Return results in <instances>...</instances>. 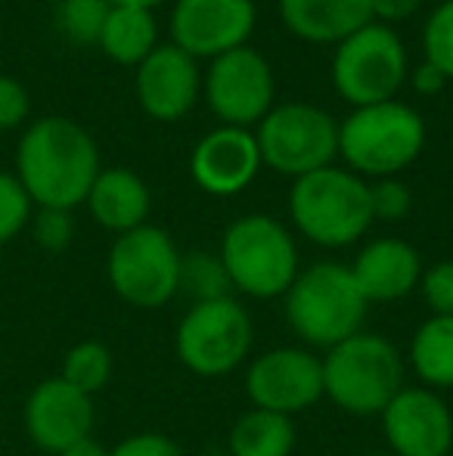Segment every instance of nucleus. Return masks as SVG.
<instances>
[{
  "label": "nucleus",
  "instance_id": "1",
  "mask_svg": "<svg viewBox=\"0 0 453 456\" xmlns=\"http://www.w3.org/2000/svg\"><path fill=\"white\" fill-rule=\"evenodd\" d=\"M100 175V150L72 118H37L16 146V177L35 208L75 211Z\"/></svg>",
  "mask_w": 453,
  "mask_h": 456
},
{
  "label": "nucleus",
  "instance_id": "2",
  "mask_svg": "<svg viewBox=\"0 0 453 456\" xmlns=\"http://www.w3.org/2000/svg\"><path fill=\"white\" fill-rule=\"evenodd\" d=\"M289 330L308 348H336L344 338L357 336L367 320V298L357 289L348 265L320 261L298 271L295 282L283 295Z\"/></svg>",
  "mask_w": 453,
  "mask_h": 456
},
{
  "label": "nucleus",
  "instance_id": "3",
  "mask_svg": "<svg viewBox=\"0 0 453 456\" xmlns=\"http://www.w3.org/2000/svg\"><path fill=\"white\" fill-rule=\"evenodd\" d=\"M425 146V121L400 100L360 106L339 125V156L357 177H398Z\"/></svg>",
  "mask_w": 453,
  "mask_h": 456
},
{
  "label": "nucleus",
  "instance_id": "4",
  "mask_svg": "<svg viewBox=\"0 0 453 456\" xmlns=\"http://www.w3.org/2000/svg\"><path fill=\"white\" fill-rule=\"evenodd\" d=\"M289 217L295 230L323 248H344L373 227L369 183L348 168H320L292 181Z\"/></svg>",
  "mask_w": 453,
  "mask_h": 456
},
{
  "label": "nucleus",
  "instance_id": "5",
  "mask_svg": "<svg viewBox=\"0 0 453 456\" xmlns=\"http://www.w3.org/2000/svg\"><path fill=\"white\" fill-rule=\"evenodd\" d=\"M323 397L351 416H382L404 388V357L388 338L357 332L320 357Z\"/></svg>",
  "mask_w": 453,
  "mask_h": 456
},
{
  "label": "nucleus",
  "instance_id": "6",
  "mask_svg": "<svg viewBox=\"0 0 453 456\" xmlns=\"http://www.w3.org/2000/svg\"><path fill=\"white\" fill-rule=\"evenodd\" d=\"M233 292L248 298H283L298 276V246L271 215H242L224 230L218 248Z\"/></svg>",
  "mask_w": 453,
  "mask_h": 456
},
{
  "label": "nucleus",
  "instance_id": "7",
  "mask_svg": "<svg viewBox=\"0 0 453 456\" xmlns=\"http://www.w3.org/2000/svg\"><path fill=\"white\" fill-rule=\"evenodd\" d=\"M181 248L168 230L143 224L131 233L115 236L106 258V280L125 305L156 311L181 292Z\"/></svg>",
  "mask_w": 453,
  "mask_h": 456
},
{
  "label": "nucleus",
  "instance_id": "8",
  "mask_svg": "<svg viewBox=\"0 0 453 456\" xmlns=\"http://www.w3.org/2000/svg\"><path fill=\"white\" fill-rule=\"evenodd\" d=\"M261 165L292 181L329 168L339 156V125L314 102H283L258 121Z\"/></svg>",
  "mask_w": 453,
  "mask_h": 456
},
{
  "label": "nucleus",
  "instance_id": "9",
  "mask_svg": "<svg viewBox=\"0 0 453 456\" xmlns=\"http://www.w3.org/2000/svg\"><path fill=\"white\" fill-rule=\"evenodd\" d=\"M407 47L392 25L369 22L336 44L329 78L344 102L354 109L398 100L407 85Z\"/></svg>",
  "mask_w": 453,
  "mask_h": 456
},
{
  "label": "nucleus",
  "instance_id": "10",
  "mask_svg": "<svg viewBox=\"0 0 453 456\" xmlns=\"http://www.w3.org/2000/svg\"><path fill=\"white\" fill-rule=\"evenodd\" d=\"M252 342V317L230 295V298L190 305V311L177 323L174 354L196 376L218 379L246 363Z\"/></svg>",
  "mask_w": 453,
  "mask_h": 456
},
{
  "label": "nucleus",
  "instance_id": "11",
  "mask_svg": "<svg viewBox=\"0 0 453 456\" xmlns=\"http://www.w3.org/2000/svg\"><path fill=\"white\" fill-rule=\"evenodd\" d=\"M202 91L221 125L252 131L273 109L277 81L267 56L246 44L212 60L208 75L202 78Z\"/></svg>",
  "mask_w": 453,
  "mask_h": 456
},
{
  "label": "nucleus",
  "instance_id": "12",
  "mask_svg": "<svg viewBox=\"0 0 453 456\" xmlns=\"http://www.w3.org/2000/svg\"><path fill=\"white\" fill-rule=\"evenodd\" d=\"M252 407L295 416L323 397V363L311 348H271L246 370Z\"/></svg>",
  "mask_w": 453,
  "mask_h": 456
},
{
  "label": "nucleus",
  "instance_id": "13",
  "mask_svg": "<svg viewBox=\"0 0 453 456\" xmlns=\"http://www.w3.org/2000/svg\"><path fill=\"white\" fill-rule=\"evenodd\" d=\"M258 22L252 0H174L171 6V44L193 60H218L246 47Z\"/></svg>",
  "mask_w": 453,
  "mask_h": 456
},
{
  "label": "nucleus",
  "instance_id": "14",
  "mask_svg": "<svg viewBox=\"0 0 453 456\" xmlns=\"http://www.w3.org/2000/svg\"><path fill=\"white\" fill-rule=\"evenodd\" d=\"M382 432L394 456H450L453 413L438 391L404 385L382 410Z\"/></svg>",
  "mask_w": 453,
  "mask_h": 456
},
{
  "label": "nucleus",
  "instance_id": "15",
  "mask_svg": "<svg viewBox=\"0 0 453 456\" xmlns=\"http://www.w3.org/2000/svg\"><path fill=\"white\" fill-rule=\"evenodd\" d=\"M93 397L72 388L66 379L50 376L31 388L22 407V422L31 444L44 453L60 456L75 441L93 432Z\"/></svg>",
  "mask_w": 453,
  "mask_h": 456
},
{
  "label": "nucleus",
  "instance_id": "16",
  "mask_svg": "<svg viewBox=\"0 0 453 456\" xmlns=\"http://www.w3.org/2000/svg\"><path fill=\"white\" fill-rule=\"evenodd\" d=\"M133 94L150 118L171 121L183 118L202 94L199 62L174 44H158L137 69H133Z\"/></svg>",
  "mask_w": 453,
  "mask_h": 456
},
{
  "label": "nucleus",
  "instance_id": "17",
  "mask_svg": "<svg viewBox=\"0 0 453 456\" xmlns=\"http://www.w3.org/2000/svg\"><path fill=\"white\" fill-rule=\"evenodd\" d=\"M261 168L264 165H261L258 140L255 131L246 127H214L193 146V156H190L193 183L218 199L248 190Z\"/></svg>",
  "mask_w": 453,
  "mask_h": 456
},
{
  "label": "nucleus",
  "instance_id": "18",
  "mask_svg": "<svg viewBox=\"0 0 453 456\" xmlns=\"http://www.w3.org/2000/svg\"><path fill=\"white\" fill-rule=\"evenodd\" d=\"M423 258L407 240L398 236H379L357 252L351 276L367 298V305H394L407 298L423 280Z\"/></svg>",
  "mask_w": 453,
  "mask_h": 456
},
{
  "label": "nucleus",
  "instance_id": "19",
  "mask_svg": "<svg viewBox=\"0 0 453 456\" xmlns=\"http://www.w3.org/2000/svg\"><path fill=\"white\" fill-rule=\"evenodd\" d=\"M279 19L308 44H342L373 22V0H277Z\"/></svg>",
  "mask_w": 453,
  "mask_h": 456
},
{
  "label": "nucleus",
  "instance_id": "20",
  "mask_svg": "<svg viewBox=\"0 0 453 456\" xmlns=\"http://www.w3.org/2000/svg\"><path fill=\"white\" fill-rule=\"evenodd\" d=\"M85 205L100 227L121 236L143 227L152 199L143 177L133 175L131 168H100Z\"/></svg>",
  "mask_w": 453,
  "mask_h": 456
},
{
  "label": "nucleus",
  "instance_id": "21",
  "mask_svg": "<svg viewBox=\"0 0 453 456\" xmlns=\"http://www.w3.org/2000/svg\"><path fill=\"white\" fill-rule=\"evenodd\" d=\"M158 22L152 10H137V6H112L106 16L103 35L97 47L118 66L137 69L152 50L158 47Z\"/></svg>",
  "mask_w": 453,
  "mask_h": 456
},
{
  "label": "nucleus",
  "instance_id": "22",
  "mask_svg": "<svg viewBox=\"0 0 453 456\" xmlns=\"http://www.w3.org/2000/svg\"><path fill=\"white\" fill-rule=\"evenodd\" d=\"M419 385L432 391L453 388V317H429L417 326L407 351Z\"/></svg>",
  "mask_w": 453,
  "mask_h": 456
},
{
  "label": "nucleus",
  "instance_id": "23",
  "mask_svg": "<svg viewBox=\"0 0 453 456\" xmlns=\"http://www.w3.org/2000/svg\"><path fill=\"white\" fill-rule=\"evenodd\" d=\"M292 451H295L292 416L252 407L230 428L227 456H292Z\"/></svg>",
  "mask_w": 453,
  "mask_h": 456
},
{
  "label": "nucleus",
  "instance_id": "24",
  "mask_svg": "<svg viewBox=\"0 0 453 456\" xmlns=\"http://www.w3.org/2000/svg\"><path fill=\"white\" fill-rule=\"evenodd\" d=\"M60 379H66L72 388L85 391V395H97L109 385L112 379V351L109 345L97 342V338H85V342L72 345L62 357Z\"/></svg>",
  "mask_w": 453,
  "mask_h": 456
},
{
  "label": "nucleus",
  "instance_id": "25",
  "mask_svg": "<svg viewBox=\"0 0 453 456\" xmlns=\"http://www.w3.org/2000/svg\"><path fill=\"white\" fill-rule=\"evenodd\" d=\"M181 292H187L193 298V305L199 301H218L233 295L230 276L224 271V261L218 252H187L181 258Z\"/></svg>",
  "mask_w": 453,
  "mask_h": 456
},
{
  "label": "nucleus",
  "instance_id": "26",
  "mask_svg": "<svg viewBox=\"0 0 453 456\" xmlns=\"http://www.w3.org/2000/svg\"><path fill=\"white\" fill-rule=\"evenodd\" d=\"M109 10L106 0H62L56 6V28L78 47H93L103 35Z\"/></svg>",
  "mask_w": 453,
  "mask_h": 456
},
{
  "label": "nucleus",
  "instance_id": "27",
  "mask_svg": "<svg viewBox=\"0 0 453 456\" xmlns=\"http://www.w3.org/2000/svg\"><path fill=\"white\" fill-rule=\"evenodd\" d=\"M423 53H425V62L441 69L444 78L453 81V0L438 4L435 12L425 19Z\"/></svg>",
  "mask_w": 453,
  "mask_h": 456
},
{
  "label": "nucleus",
  "instance_id": "28",
  "mask_svg": "<svg viewBox=\"0 0 453 456\" xmlns=\"http://www.w3.org/2000/svg\"><path fill=\"white\" fill-rule=\"evenodd\" d=\"M31 215H35V202L22 190L19 177L0 171V246L16 240L31 224Z\"/></svg>",
  "mask_w": 453,
  "mask_h": 456
},
{
  "label": "nucleus",
  "instance_id": "29",
  "mask_svg": "<svg viewBox=\"0 0 453 456\" xmlns=\"http://www.w3.org/2000/svg\"><path fill=\"white\" fill-rule=\"evenodd\" d=\"M31 233L35 242L44 252H66L75 240V221L72 211H56V208H37L31 215Z\"/></svg>",
  "mask_w": 453,
  "mask_h": 456
},
{
  "label": "nucleus",
  "instance_id": "30",
  "mask_svg": "<svg viewBox=\"0 0 453 456\" xmlns=\"http://www.w3.org/2000/svg\"><path fill=\"white\" fill-rule=\"evenodd\" d=\"M369 205H373V221H400L413 205L410 186L398 177H382L369 183Z\"/></svg>",
  "mask_w": 453,
  "mask_h": 456
},
{
  "label": "nucleus",
  "instance_id": "31",
  "mask_svg": "<svg viewBox=\"0 0 453 456\" xmlns=\"http://www.w3.org/2000/svg\"><path fill=\"white\" fill-rule=\"evenodd\" d=\"M419 292H423L432 317H453V261H438V265L425 267Z\"/></svg>",
  "mask_w": 453,
  "mask_h": 456
},
{
  "label": "nucleus",
  "instance_id": "32",
  "mask_svg": "<svg viewBox=\"0 0 453 456\" xmlns=\"http://www.w3.org/2000/svg\"><path fill=\"white\" fill-rule=\"evenodd\" d=\"M31 112V100L22 81L0 75V131H12L19 127Z\"/></svg>",
  "mask_w": 453,
  "mask_h": 456
},
{
  "label": "nucleus",
  "instance_id": "33",
  "mask_svg": "<svg viewBox=\"0 0 453 456\" xmlns=\"http://www.w3.org/2000/svg\"><path fill=\"white\" fill-rule=\"evenodd\" d=\"M109 456H183L177 441L158 432H137L121 438L118 444L109 447Z\"/></svg>",
  "mask_w": 453,
  "mask_h": 456
},
{
  "label": "nucleus",
  "instance_id": "34",
  "mask_svg": "<svg viewBox=\"0 0 453 456\" xmlns=\"http://www.w3.org/2000/svg\"><path fill=\"white\" fill-rule=\"evenodd\" d=\"M423 0H373V22L382 25H398L404 19H410L419 10Z\"/></svg>",
  "mask_w": 453,
  "mask_h": 456
},
{
  "label": "nucleus",
  "instance_id": "35",
  "mask_svg": "<svg viewBox=\"0 0 453 456\" xmlns=\"http://www.w3.org/2000/svg\"><path fill=\"white\" fill-rule=\"evenodd\" d=\"M448 85H450V81L444 78L441 69H435V66H432V62H425V60L419 62V66L410 72V87H413V91H417V94H423V96L441 94Z\"/></svg>",
  "mask_w": 453,
  "mask_h": 456
},
{
  "label": "nucleus",
  "instance_id": "36",
  "mask_svg": "<svg viewBox=\"0 0 453 456\" xmlns=\"http://www.w3.org/2000/svg\"><path fill=\"white\" fill-rule=\"evenodd\" d=\"M60 456H109V447L100 444L93 435H87V438L75 441L72 447H66V451H62Z\"/></svg>",
  "mask_w": 453,
  "mask_h": 456
},
{
  "label": "nucleus",
  "instance_id": "37",
  "mask_svg": "<svg viewBox=\"0 0 453 456\" xmlns=\"http://www.w3.org/2000/svg\"><path fill=\"white\" fill-rule=\"evenodd\" d=\"M109 6H137V10H156V6L168 4V0H106Z\"/></svg>",
  "mask_w": 453,
  "mask_h": 456
},
{
  "label": "nucleus",
  "instance_id": "38",
  "mask_svg": "<svg viewBox=\"0 0 453 456\" xmlns=\"http://www.w3.org/2000/svg\"><path fill=\"white\" fill-rule=\"evenodd\" d=\"M373 456H394V453H373Z\"/></svg>",
  "mask_w": 453,
  "mask_h": 456
},
{
  "label": "nucleus",
  "instance_id": "39",
  "mask_svg": "<svg viewBox=\"0 0 453 456\" xmlns=\"http://www.w3.org/2000/svg\"><path fill=\"white\" fill-rule=\"evenodd\" d=\"M438 4H448V0H438Z\"/></svg>",
  "mask_w": 453,
  "mask_h": 456
},
{
  "label": "nucleus",
  "instance_id": "40",
  "mask_svg": "<svg viewBox=\"0 0 453 456\" xmlns=\"http://www.w3.org/2000/svg\"><path fill=\"white\" fill-rule=\"evenodd\" d=\"M214 456H227V453H214Z\"/></svg>",
  "mask_w": 453,
  "mask_h": 456
}]
</instances>
